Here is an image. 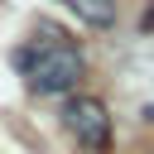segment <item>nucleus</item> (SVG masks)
<instances>
[{"instance_id":"obj_1","label":"nucleus","mask_w":154,"mask_h":154,"mask_svg":"<svg viewBox=\"0 0 154 154\" xmlns=\"http://www.w3.org/2000/svg\"><path fill=\"white\" fill-rule=\"evenodd\" d=\"M14 67L34 96H67V91H77L87 58L58 24H38L34 38L14 48Z\"/></svg>"},{"instance_id":"obj_3","label":"nucleus","mask_w":154,"mask_h":154,"mask_svg":"<svg viewBox=\"0 0 154 154\" xmlns=\"http://www.w3.org/2000/svg\"><path fill=\"white\" fill-rule=\"evenodd\" d=\"M72 5V14L82 19V24H91V29H111L116 24V0H67Z\"/></svg>"},{"instance_id":"obj_2","label":"nucleus","mask_w":154,"mask_h":154,"mask_svg":"<svg viewBox=\"0 0 154 154\" xmlns=\"http://www.w3.org/2000/svg\"><path fill=\"white\" fill-rule=\"evenodd\" d=\"M63 130L87 149V154H106L111 149V111L101 96H67L63 101Z\"/></svg>"}]
</instances>
